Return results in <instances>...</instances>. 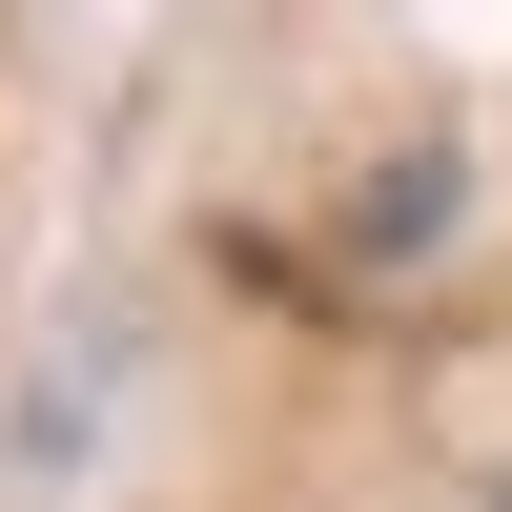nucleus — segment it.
<instances>
[{
  "label": "nucleus",
  "mask_w": 512,
  "mask_h": 512,
  "mask_svg": "<svg viewBox=\"0 0 512 512\" xmlns=\"http://www.w3.org/2000/svg\"><path fill=\"white\" fill-rule=\"evenodd\" d=\"M492 512H512V472H492Z\"/></svg>",
  "instance_id": "1"
}]
</instances>
